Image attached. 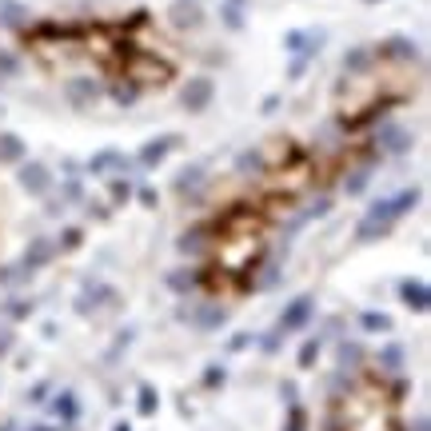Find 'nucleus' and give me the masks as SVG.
Returning <instances> with one entry per match:
<instances>
[{"label":"nucleus","mask_w":431,"mask_h":431,"mask_svg":"<svg viewBox=\"0 0 431 431\" xmlns=\"http://www.w3.org/2000/svg\"><path fill=\"white\" fill-rule=\"evenodd\" d=\"M44 180H48V176H44V168H36V164H32V168H24V184H28L32 192H44Z\"/></svg>","instance_id":"obj_3"},{"label":"nucleus","mask_w":431,"mask_h":431,"mask_svg":"<svg viewBox=\"0 0 431 431\" xmlns=\"http://www.w3.org/2000/svg\"><path fill=\"white\" fill-rule=\"evenodd\" d=\"M208 96H212V88L208 84H192V92H188V108H204V104H208Z\"/></svg>","instance_id":"obj_1"},{"label":"nucleus","mask_w":431,"mask_h":431,"mask_svg":"<svg viewBox=\"0 0 431 431\" xmlns=\"http://www.w3.org/2000/svg\"><path fill=\"white\" fill-rule=\"evenodd\" d=\"M172 144H176V136H164L160 144H148V148H144V164L160 160V156H164V148H172Z\"/></svg>","instance_id":"obj_2"},{"label":"nucleus","mask_w":431,"mask_h":431,"mask_svg":"<svg viewBox=\"0 0 431 431\" xmlns=\"http://www.w3.org/2000/svg\"><path fill=\"white\" fill-rule=\"evenodd\" d=\"M0 156H4V160H16V156H21V140L4 136V140H0Z\"/></svg>","instance_id":"obj_4"},{"label":"nucleus","mask_w":431,"mask_h":431,"mask_svg":"<svg viewBox=\"0 0 431 431\" xmlns=\"http://www.w3.org/2000/svg\"><path fill=\"white\" fill-rule=\"evenodd\" d=\"M176 21L180 24H200V12L188 9V4H176Z\"/></svg>","instance_id":"obj_5"}]
</instances>
